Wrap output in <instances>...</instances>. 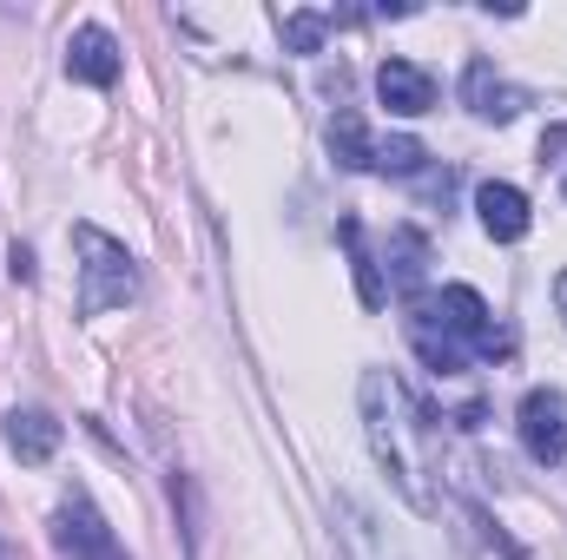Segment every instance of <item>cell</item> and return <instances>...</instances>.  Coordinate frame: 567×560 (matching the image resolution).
I'll list each match as a JSON object with an SVG mask.
<instances>
[{"mask_svg":"<svg viewBox=\"0 0 567 560\" xmlns=\"http://www.w3.org/2000/svg\"><path fill=\"white\" fill-rule=\"evenodd\" d=\"M73 258H80V310L86 317H106V310H126L140 303V271H133V251L120 238H106L100 225H73Z\"/></svg>","mask_w":567,"mask_h":560,"instance_id":"2","label":"cell"},{"mask_svg":"<svg viewBox=\"0 0 567 560\" xmlns=\"http://www.w3.org/2000/svg\"><path fill=\"white\" fill-rule=\"evenodd\" d=\"M377 100L390 113H403V120H423V113H435V80L416 60H383L377 66Z\"/></svg>","mask_w":567,"mask_h":560,"instance_id":"10","label":"cell"},{"mask_svg":"<svg viewBox=\"0 0 567 560\" xmlns=\"http://www.w3.org/2000/svg\"><path fill=\"white\" fill-rule=\"evenodd\" d=\"M462 106H468L475 120H488V126H508V120L528 106V93L508 86L488 60H468V73H462Z\"/></svg>","mask_w":567,"mask_h":560,"instance_id":"8","label":"cell"},{"mask_svg":"<svg viewBox=\"0 0 567 560\" xmlns=\"http://www.w3.org/2000/svg\"><path fill=\"white\" fill-rule=\"evenodd\" d=\"M561 191H567V178H561Z\"/></svg>","mask_w":567,"mask_h":560,"instance_id":"20","label":"cell"},{"mask_svg":"<svg viewBox=\"0 0 567 560\" xmlns=\"http://www.w3.org/2000/svg\"><path fill=\"white\" fill-rule=\"evenodd\" d=\"M337 238H343V251H350V271H357V297H363V310H383L390 303V283L377 271V258L363 251V225L357 218H337Z\"/></svg>","mask_w":567,"mask_h":560,"instance_id":"12","label":"cell"},{"mask_svg":"<svg viewBox=\"0 0 567 560\" xmlns=\"http://www.w3.org/2000/svg\"><path fill=\"white\" fill-rule=\"evenodd\" d=\"M515 428H522V448L535 468H561L567 462V403L561 390H528L522 409H515Z\"/></svg>","mask_w":567,"mask_h":560,"instance_id":"5","label":"cell"},{"mask_svg":"<svg viewBox=\"0 0 567 560\" xmlns=\"http://www.w3.org/2000/svg\"><path fill=\"white\" fill-rule=\"evenodd\" d=\"M7 278H13V283H33V251H27V245H13V251H7Z\"/></svg>","mask_w":567,"mask_h":560,"instance_id":"17","label":"cell"},{"mask_svg":"<svg viewBox=\"0 0 567 560\" xmlns=\"http://www.w3.org/2000/svg\"><path fill=\"white\" fill-rule=\"evenodd\" d=\"M363 435H370V455L377 468L396 481V495L416 508V515H435V488H429V442H435V422L429 409L390 376V370H363Z\"/></svg>","mask_w":567,"mask_h":560,"instance_id":"1","label":"cell"},{"mask_svg":"<svg viewBox=\"0 0 567 560\" xmlns=\"http://www.w3.org/2000/svg\"><path fill=\"white\" fill-rule=\"evenodd\" d=\"M7 448H13L27 468H40V462L60 455V422L47 416V409H13V416H7Z\"/></svg>","mask_w":567,"mask_h":560,"instance_id":"11","label":"cell"},{"mask_svg":"<svg viewBox=\"0 0 567 560\" xmlns=\"http://www.w3.org/2000/svg\"><path fill=\"white\" fill-rule=\"evenodd\" d=\"M330 158H337L343 172H370L377 139L363 133V113H350V106H337V113H330Z\"/></svg>","mask_w":567,"mask_h":560,"instance_id":"13","label":"cell"},{"mask_svg":"<svg viewBox=\"0 0 567 560\" xmlns=\"http://www.w3.org/2000/svg\"><path fill=\"white\" fill-rule=\"evenodd\" d=\"M435 317H442V330H449L468 356H482V363H502V356L515 350V343H508V330L495 323V310L482 303V290H468V283H442Z\"/></svg>","mask_w":567,"mask_h":560,"instance_id":"4","label":"cell"},{"mask_svg":"<svg viewBox=\"0 0 567 560\" xmlns=\"http://www.w3.org/2000/svg\"><path fill=\"white\" fill-rule=\"evenodd\" d=\"M350 20H363V13H317V7H297V13H284V46L290 53H317L337 27H350Z\"/></svg>","mask_w":567,"mask_h":560,"instance_id":"14","label":"cell"},{"mask_svg":"<svg viewBox=\"0 0 567 560\" xmlns=\"http://www.w3.org/2000/svg\"><path fill=\"white\" fill-rule=\"evenodd\" d=\"M66 80H80V86H100V93L120 80V40H113L100 20L73 27V40H66Z\"/></svg>","mask_w":567,"mask_h":560,"instance_id":"7","label":"cell"},{"mask_svg":"<svg viewBox=\"0 0 567 560\" xmlns=\"http://www.w3.org/2000/svg\"><path fill=\"white\" fill-rule=\"evenodd\" d=\"M370 172H383V178H423L429 172V145L423 139H383L377 145V158H370Z\"/></svg>","mask_w":567,"mask_h":560,"instance_id":"16","label":"cell"},{"mask_svg":"<svg viewBox=\"0 0 567 560\" xmlns=\"http://www.w3.org/2000/svg\"><path fill=\"white\" fill-rule=\"evenodd\" d=\"M403 330H410V343H416V356H423L435 376H462L468 370V350L442 330V317H435V303L423 297H410V317H403Z\"/></svg>","mask_w":567,"mask_h":560,"instance_id":"9","label":"cell"},{"mask_svg":"<svg viewBox=\"0 0 567 560\" xmlns=\"http://www.w3.org/2000/svg\"><path fill=\"white\" fill-rule=\"evenodd\" d=\"M0 560H7V548H0Z\"/></svg>","mask_w":567,"mask_h":560,"instance_id":"19","label":"cell"},{"mask_svg":"<svg viewBox=\"0 0 567 560\" xmlns=\"http://www.w3.org/2000/svg\"><path fill=\"white\" fill-rule=\"evenodd\" d=\"M475 218H482V231H488L495 245H522L528 225H535L528 191L508 185V178H482V185H475Z\"/></svg>","mask_w":567,"mask_h":560,"instance_id":"6","label":"cell"},{"mask_svg":"<svg viewBox=\"0 0 567 560\" xmlns=\"http://www.w3.org/2000/svg\"><path fill=\"white\" fill-rule=\"evenodd\" d=\"M53 548L60 560H133L120 548V535H113V521L93 508V495L73 481L66 495H60V508H53Z\"/></svg>","mask_w":567,"mask_h":560,"instance_id":"3","label":"cell"},{"mask_svg":"<svg viewBox=\"0 0 567 560\" xmlns=\"http://www.w3.org/2000/svg\"><path fill=\"white\" fill-rule=\"evenodd\" d=\"M390 265H396V290L403 297H416L423 290V278H429V238L423 231H390Z\"/></svg>","mask_w":567,"mask_h":560,"instance_id":"15","label":"cell"},{"mask_svg":"<svg viewBox=\"0 0 567 560\" xmlns=\"http://www.w3.org/2000/svg\"><path fill=\"white\" fill-rule=\"evenodd\" d=\"M561 152H567V126H555V133L542 139V158H561Z\"/></svg>","mask_w":567,"mask_h":560,"instance_id":"18","label":"cell"}]
</instances>
